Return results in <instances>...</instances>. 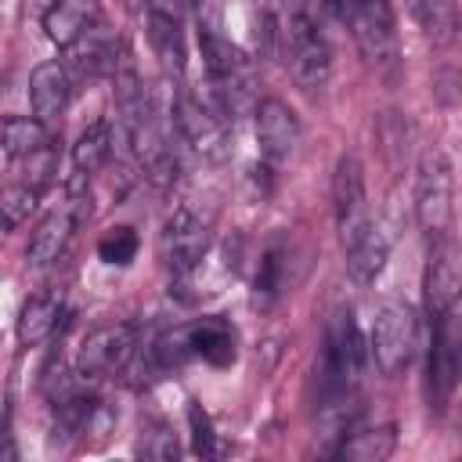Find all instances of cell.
<instances>
[{"mask_svg":"<svg viewBox=\"0 0 462 462\" xmlns=\"http://www.w3.org/2000/svg\"><path fill=\"white\" fill-rule=\"evenodd\" d=\"M195 22H199L202 65L209 76V97L235 123L238 116H245L260 105L253 61L231 36L220 32V4L217 0H195Z\"/></svg>","mask_w":462,"mask_h":462,"instance_id":"cell-1","label":"cell"},{"mask_svg":"<svg viewBox=\"0 0 462 462\" xmlns=\"http://www.w3.org/2000/svg\"><path fill=\"white\" fill-rule=\"evenodd\" d=\"M271 40L285 58V69L303 90H321L332 69L325 32L318 29L307 0H278L271 14Z\"/></svg>","mask_w":462,"mask_h":462,"instance_id":"cell-2","label":"cell"},{"mask_svg":"<svg viewBox=\"0 0 462 462\" xmlns=\"http://www.w3.org/2000/svg\"><path fill=\"white\" fill-rule=\"evenodd\" d=\"M365 361H368V346L357 332V321H354L350 307H339L328 321L325 357H321V393H325L328 408L343 404L357 390V383L365 375Z\"/></svg>","mask_w":462,"mask_h":462,"instance_id":"cell-3","label":"cell"},{"mask_svg":"<svg viewBox=\"0 0 462 462\" xmlns=\"http://www.w3.org/2000/svg\"><path fill=\"white\" fill-rule=\"evenodd\" d=\"M170 119L177 134L191 144V152H199L206 162H224L231 155V119L213 105V97L180 90L173 97Z\"/></svg>","mask_w":462,"mask_h":462,"instance_id":"cell-4","label":"cell"},{"mask_svg":"<svg viewBox=\"0 0 462 462\" xmlns=\"http://www.w3.org/2000/svg\"><path fill=\"white\" fill-rule=\"evenodd\" d=\"M415 217L426 238H448L451 217H455V170L451 159L433 148L422 155L415 173Z\"/></svg>","mask_w":462,"mask_h":462,"instance_id":"cell-5","label":"cell"},{"mask_svg":"<svg viewBox=\"0 0 462 462\" xmlns=\"http://www.w3.org/2000/svg\"><path fill=\"white\" fill-rule=\"evenodd\" d=\"M458 307L430 314V343H426V386L430 408H444L458 383Z\"/></svg>","mask_w":462,"mask_h":462,"instance_id":"cell-6","label":"cell"},{"mask_svg":"<svg viewBox=\"0 0 462 462\" xmlns=\"http://www.w3.org/2000/svg\"><path fill=\"white\" fill-rule=\"evenodd\" d=\"M159 245H162V263L170 271V282L184 278L206 260V253L213 245L209 220H202V213H195L191 206H177L162 224Z\"/></svg>","mask_w":462,"mask_h":462,"instance_id":"cell-7","label":"cell"},{"mask_svg":"<svg viewBox=\"0 0 462 462\" xmlns=\"http://www.w3.org/2000/svg\"><path fill=\"white\" fill-rule=\"evenodd\" d=\"M256 141H260V162L267 173H282L303 141V126L300 116L282 101V97H263L256 108Z\"/></svg>","mask_w":462,"mask_h":462,"instance_id":"cell-8","label":"cell"},{"mask_svg":"<svg viewBox=\"0 0 462 462\" xmlns=\"http://www.w3.org/2000/svg\"><path fill=\"white\" fill-rule=\"evenodd\" d=\"M137 350V325L130 321H112V325H97L94 332H87V339L79 343V357H76V372L90 383L108 379L126 372L130 357Z\"/></svg>","mask_w":462,"mask_h":462,"instance_id":"cell-9","label":"cell"},{"mask_svg":"<svg viewBox=\"0 0 462 462\" xmlns=\"http://www.w3.org/2000/svg\"><path fill=\"white\" fill-rule=\"evenodd\" d=\"M411 346H415V318L401 300H386L372 321V339H368V354L379 365L383 375H397L408 368L411 361Z\"/></svg>","mask_w":462,"mask_h":462,"instance_id":"cell-10","label":"cell"},{"mask_svg":"<svg viewBox=\"0 0 462 462\" xmlns=\"http://www.w3.org/2000/svg\"><path fill=\"white\" fill-rule=\"evenodd\" d=\"M83 180H87V173H76L72 184H69V202H65L61 209L47 213V217L36 224L32 238H29V245H25V263H29V267H36V271H40V267H51V263L65 253V245H69V238H72V231H76V224L83 220V209H87Z\"/></svg>","mask_w":462,"mask_h":462,"instance_id":"cell-11","label":"cell"},{"mask_svg":"<svg viewBox=\"0 0 462 462\" xmlns=\"http://www.w3.org/2000/svg\"><path fill=\"white\" fill-rule=\"evenodd\" d=\"M346 25L372 65L390 69L397 61V18L390 0H350Z\"/></svg>","mask_w":462,"mask_h":462,"instance_id":"cell-12","label":"cell"},{"mask_svg":"<svg viewBox=\"0 0 462 462\" xmlns=\"http://www.w3.org/2000/svg\"><path fill=\"white\" fill-rule=\"evenodd\" d=\"M332 213H336L339 238L357 235L372 220L368 191H365V166H361V159L354 152H343L339 162H336V173H332Z\"/></svg>","mask_w":462,"mask_h":462,"instance_id":"cell-13","label":"cell"},{"mask_svg":"<svg viewBox=\"0 0 462 462\" xmlns=\"http://www.w3.org/2000/svg\"><path fill=\"white\" fill-rule=\"evenodd\" d=\"M386 253H390V238L379 227V220L372 217L357 235L343 238V256H346V274L357 285H372L379 278V271L386 267Z\"/></svg>","mask_w":462,"mask_h":462,"instance_id":"cell-14","label":"cell"},{"mask_svg":"<svg viewBox=\"0 0 462 462\" xmlns=\"http://www.w3.org/2000/svg\"><path fill=\"white\" fill-rule=\"evenodd\" d=\"M65 51H69L65 69H69V72H79V76H112L116 65H119V58L126 54V51L119 47V40H112V36L105 32V25H97V22H94L79 40H72Z\"/></svg>","mask_w":462,"mask_h":462,"instance_id":"cell-15","label":"cell"},{"mask_svg":"<svg viewBox=\"0 0 462 462\" xmlns=\"http://www.w3.org/2000/svg\"><path fill=\"white\" fill-rule=\"evenodd\" d=\"M458 307V260L451 238H433L426 263V314Z\"/></svg>","mask_w":462,"mask_h":462,"instance_id":"cell-16","label":"cell"},{"mask_svg":"<svg viewBox=\"0 0 462 462\" xmlns=\"http://www.w3.org/2000/svg\"><path fill=\"white\" fill-rule=\"evenodd\" d=\"M69 97H72V72L65 69V61H43L32 69V76H29L32 116L51 123L69 108Z\"/></svg>","mask_w":462,"mask_h":462,"instance_id":"cell-17","label":"cell"},{"mask_svg":"<svg viewBox=\"0 0 462 462\" xmlns=\"http://www.w3.org/2000/svg\"><path fill=\"white\" fill-rule=\"evenodd\" d=\"M61 321H65L61 292H36V296H29V300L22 303V310H18V325H14L18 343H22V346H40V343H47V339L58 332Z\"/></svg>","mask_w":462,"mask_h":462,"instance_id":"cell-18","label":"cell"},{"mask_svg":"<svg viewBox=\"0 0 462 462\" xmlns=\"http://www.w3.org/2000/svg\"><path fill=\"white\" fill-rule=\"evenodd\" d=\"M188 339H191V354L213 368H231L238 361V336L224 318H202L188 325Z\"/></svg>","mask_w":462,"mask_h":462,"instance_id":"cell-19","label":"cell"},{"mask_svg":"<svg viewBox=\"0 0 462 462\" xmlns=\"http://www.w3.org/2000/svg\"><path fill=\"white\" fill-rule=\"evenodd\" d=\"M148 40H152V51L159 58V65L173 76L184 72V32H180V22L170 7L162 4H152L148 11Z\"/></svg>","mask_w":462,"mask_h":462,"instance_id":"cell-20","label":"cell"},{"mask_svg":"<svg viewBox=\"0 0 462 462\" xmlns=\"http://www.w3.org/2000/svg\"><path fill=\"white\" fill-rule=\"evenodd\" d=\"M94 18H97L94 0H54L43 11V32L51 43L69 47L72 40H79L94 25Z\"/></svg>","mask_w":462,"mask_h":462,"instance_id":"cell-21","label":"cell"},{"mask_svg":"<svg viewBox=\"0 0 462 462\" xmlns=\"http://www.w3.org/2000/svg\"><path fill=\"white\" fill-rule=\"evenodd\" d=\"M0 148L7 159H29L43 148H51L47 119L40 116H4L0 119Z\"/></svg>","mask_w":462,"mask_h":462,"instance_id":"cell-22","label":"cell"},{"mask_svg":"<svg viewBox=\"0 0 462 462\" xmlns=\"http://www.w3.org/2000/svg\"><path fill=\"white\" fill-rule=\"evenodd\" d=\"M112 148H116V134H112V123L108 119H94L90 126H83V134L72 144V166H76V173H87V177L97 173L112 159Z\"/></svg>","mask_w":462,"mask_h":462,"instance_id":"cell-23","label":"cell"},{"mask_svg":"<svg viewBox=\"0 0 462 462\" xmlns=\"http://www.w3.org/2000/svg\"><path fill=\"white\" fill-rule=\"evenodd\" d=\"M397 448V433L393 426H372V430H354L350 437L343 433V440L332 448V455L350 458V462H379Z\"/></svg>","mask_w":462,"mask_h":462,"instance_id":"cell-24","label":"cell"},{"mask_svg":"<svg viewBox=\"0 0 462 462\" xmlns=\"http://www.w3.org/2000/svg\"><path fill=\"white\" fill-rule=\"evenodd\" d=\"M285 271H289L285 245H267L263 256H260V267H256V282H253V296H256L260 307H271L285 292V285H289Z\"/></svg>","mask_w":462,"mask_h":462,"instance_id":"cell-25","label":"cell"},{"mask_svg":"<svg viewBox=\"0 0 462 462\" xmlns=\"http://www.w3.org/2000/svg\"><path fill=\"white\" fill-rule=\"evenodd\" d=\"M40 195H43V188L32 184V180H18V184L4 188L0 191V224H4V231H11L22 220H29V213L40 202Z\"/></svg>","mask_w":462,"mask_h":462,"instance_id":"cell-26","label":"cell"},{"mask_svg":"<svg viewBox=\"0 0 462 462\" xmlns=\"http://www.w3.org/2000/svg\"><path fill=\"white\" fill-rule=\"evenodd\" d=\"M141 249V238L130 224H116L97 238V260L108 267H130Z\"/></svg>","mask_w":462,"mask_h":462,"instance_id":"cell-27","label":"cell"},{"mask_svg":"<svg viewBox=\"0 0 462 462\" xmlns=\"http://www.w3.org/2000/svg\"><path fill=\"white\" fill-rule=\"evenodd\" d=\"M411 18L430 32V36H444L455 22V7L451 0H408Z\"/></svg>","mask_w":462,"mask_h":462,"instance_id":"cell-28","label":"cell"},{"mask_svg":"<svg viewBox=\"0 0 462 462\" xmlns=\"http://www.w3.org/2000/svg\"><path fill=\"white\" fill-rule=\"evenodd\" d=\"M137 455L155 458V462H173L180 455V444L166 426H148L141 433V440H137Z\"/></svg>","mask_w":462,"mask_h":462,"instance_id":"cell-29","label":"cell"},{"mask_svg":"<svg viewBox=\"0 0 462 462\" xmlns=\"http://www.w3.org/2000/svg\"><path fill=\"white\" fill-rule=\"evenodd\" d=\"M188 422H191V451L202 455V458L217 455L220 451L217 448V433H213V422H209V415L202 411L199 401H188Z\"/></svg>","mask_w":462,"mask_h":462,"instance_id":"cell-30","label":"cell"},{"mask_svg":"<svg viewBox=\"0 0 462 462\" xmlns=\"http://www.w3.org/2000/svg\"><path fill=\"white\" fill-rule=\"evenodd\" d=\"M0 458H18V448L11 440V426H7V415L0 419Z\"/></svg>","mask_w":462,"mask_h":462,"instance_id":"cell-31","label":"cell"},{"mask_svg":"<svg viewBox=\"0 0 462 462\" xmlns=\"http://www.w3.org/2000/svg\"><path fill=\"white\" fill-rule=\"evenodd\" d=\"M346 7H350V0H325V11H328L336 22H343V25H346Z\"/></svg>","mask_w":462,"mask_h":462,"instance_id":"cell-32","label":"cell"},{"mask_svg":"<svg viewBox=\"0 0 462 462\" xmlns=\"http://www.w3.org/2000/svg\"><path fill=\"white\" fill-rule=\"evenodd\" d=\"M0 235H4V224H0Z\"/></svg>","mask_w":462,"mask_h":462,"instance_id":"cell-33","label":"cell"}]
</instances>
